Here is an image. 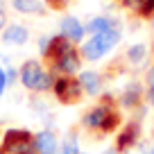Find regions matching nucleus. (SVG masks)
I'll return each mask as SVG.
<instances>
[{"instance_id": "obj_1", "label": "nucleus", "mask_w": 154, "mask_h": 154, "mask_svg": "<svg viewBox=\"0 0 154 154\" xmlns=\"http://www.w3.org/2000/svg\"><path fill=\"white\" fill-rule=\"evenodd\" d=\"M118 41H120V32H118L116 27L104 29V32H100V34H93V38H88L86 43H84L82 57L88 59V61H95V59L104 57Z\"/></svg>"}, {"instance_id": "obj_2", "label": "nucleus", "mask_w": 154, "mask_h": 154, "mask_svg": "<svg viewBox=\"0 0 154 154\" xmlns=\"http://www.w3.org/2000/svg\"><path fill=\"white\" fill-rule=\"evenodd\" d=\"M0 154H38L36 140L27 129H9L2 138Z\"/></svg>"}, {"instance_id": "obj_3", "label": "nucleus", "mask_w": 154, "mask_h": 154, "mask_svg": "<svg viewBox=\"0 0 154 154\" xmlns=\"http://www.w3.org/2000/svg\"><path fill=\"white\" fill-rule=\"evenodd\" d=\"M20 82H23V86L29 88V91H50L54 79H52V75H50L48 70H43V66L38 61L29 59V61H25L23 68H20Z\"/></svg>"}, {"instance_id": "obj_4", "label": "nucleus", "mask_w": 154, "mask_h": 154, "mask_svg": "<svg viewBox=\"0 0 154 154\" xmlns=\"http://www.w3.org/2000/svg\"><path fill=\"white\" fill-rule=\"evenodd\" d=\"M118 122H120V116L116 113V109L109 104V100H106V104L102 102L100 106H95L93 111H88V113L84 116V125L91 127V129H100V131L116 129Z\"/></svg>"}, {"instance_id": "obj_5", "label": "nucleus", "mask_w": 154, "mask_h": 154, "mask_svg": "<svg viewBox=\"0 0 154 154\" xmlns=\"http://www.w3.org/2000/svg\"><path fill=\"white\" fill-rule=\"evenodd\" d=\"M52 91H54V95H57V100L63 102V104H75V102H79L82 95H84V88H82V84H79V79H75V77H70V75L59 77L57 82L52 84Z\"/></svg>"}, {"instance_id": "obj_6", "label": "nucleus", "mask_w": 154, "mask_h": 154, "mask_svg": "<svg viewBox=\"0 0 154 154\" xmlns=\"http://www.w3.org/2000/svg\"><path fill=\"white\" fill-rule=\"evenodd\" d=\"M50 63H52V68L57 72H61V75H72V72L79 70V54H77L75 48H70L63 54H59V57L54 59V61H50Z\"/></svg>"}, {"instance_id": "obj_7", "label": "nucleus", "mask_w": 154, "mask_h": 154, "mask_svg": "<svg viewBox=\"0 0 154 154\" xmlns=\"http://www.w3.org/2000/svg\"><path fill=\"white\" fill-rule=\"evenodd\" d=\"M118 2L127 9H131L134 14H138L140 18L154 16V0H118Z\"/></svg>"}, {"instance_id": "obj_8", "label": "nucleus", "mask_w": 154, "mask_h": 154, "mask_svg": "<svg viewBox=\"0 0 154 154\" xmlns=\"http://www.w3.org/2000/svg\"><path fill=\"white\" fill-rule=\"evenodd\" d=\"M61 34L66 38H70V41H79V38L84 36V27L75 16H66V18L61 20Z\"/></svg>"}, {"instance_id": "obj_9", "label": "nucleus", "mask_w": 154, "mask_h": 154, "mask_svg": "<svg viewBox=\"0 0 154 154\" xmlns=\"http://www.w3.org/2000/svg\"><path fill=\"white\" fill-rule=\"evenodd\" d=\"M34 140H36L38 154H57V138L52 131H38Z\"/></svg>"}, {"instance_id": "obj_10", "label": "nucleus", "mask_w": 154, "mask_h": 154, "mask_svg": "<svg viewBox=\"0 0 154 154\" xmlns=\"http://www.w3.org/2000/svg\"><path fill=\"white\" fill-rule=\"evenodd\" d=\"M27 38H29V32L23 25H9L5 29V34H2V41L5 43H14V45H23Z\"/></svg>"}, {"instance_id": "obj_11", "label": "nucleus", "mask_w": 154, "mask_h": 154, "mask_svg": "<svg viewBox=\"0 0 154 154\" xmlns=\"http://www.w3.org/2000/svg\"><path fill=\"white\" fill-rule=\"evenodd\" d=\"M79 84H82V88L86 93L95 95V93L100 91V86H102V77L97 75V72H93V70H86V72L79 75Z\"/></svg>"}, {"instance_id": "obj_12", "label": "nucleus", "mask_w": 154, "mask_h": 154, "mask_svg": "<svg viewBox=\"0 0 154 154\" xmlns=\"http://www.w3.org/2000/svg\"><path fill=\"white\" fill-rule=\"evenodd\" d=\"M138 138V125L136 122H129V125L122 129V134L118 136V149H129L131 145Z\"/></svg>"}, {"instance_id": "obj_13", "label": "nucleus", "mask_w": 154, "mask_h": 154, "mask_svg": "<svg viewBox=\"0 0 154 154\" xmlns=\"http://www.w3.org/2000/svg\"><path fill=\"white\" fill-rule=\"evenodd\" d=\"M11 5L20 14H38V11H43L41 0H11Z\"/></svg>"}, {"instance_id": "obj_14", "label": "nucleus", "mask_w": 154, "mask_h": 154, "mask_svg": "<svg viewBox=\"0 0 154 154\" xmlns=\"http://www.w3.org/2000/svg\"><path fill=\"white\" fill-rule=\"evenodd\" d=\"M111 27H116L113 20H109V18H104V16H100V18H93L91 23L86 25V32L100 34V32H104V29H111Z\"/></svg>"}, {"instance_id": "obj_15", "label": "nucleus", "mask_w": 154, "mask_h": 154, "mask_svg": "<svg viewBox=\"0 0 154 154\" xmlns=\"http://www.w3.org/2000/svg\"><path fill=\"white\" fill-rule=\"evenodd\" d=\"M138 102H140V86L138 84H131L125 91V95H122V104L125 106H136Z\"/></svg>"}, {"instance_id": "obj_16", "label": "nucleus", "mask_w": 154, "mask_h": 154, "mask_svg": "<svg viewBox=\"0 0 154 154\" xmlns=\"http://www.w3.org/2000/svg\"><path fill=\"white\" fill-rule=\"evenodd\" d=\"M127 59L131 63H140L145 59V45H131L129 52H127Z\"/></svg>"}, {"instance_id": "obj_17", "label": "nucleus", "mask_w": 154, "mask_h": 154, "mask_svg": "<svg viewBox=\"0 0 154 154\" xmlns=\"http://www.w3.org/2000/svg\"><path fill=\"white\" fill-rule=\"evenodd\" d=\"M68 2H70V0H45V5H48L50 9H54V11L66 9V7H68Z\"/></svg>"}, {"instance_id": "obj_18", "label": "nucleus", "mask_w": 154, "mask_h": 154, "mask_svg": "<svg viewBox=\"0 0 154 154\" xmlns=\"http://www.w3.org/2000/svg\"><path fill=\"white\" fill-rule=\"evenodd\" d=\"M59 154H77V143H75V138L66 140V143H63V147H61V152H59Z\"/></svg>"}, {"instance_id": "obj_19", "label": "nucleus", "mask_w": 154, "mask_h": 154, "mask_svg": "<svg viewBox=\"0 0 154 154\" xmlns=\"http://www.w3.org/2000/svg\"><path fill=\"white\" fill-rule=\"evenodd\" d=\"M5 86H7V72L0 68V97H2V93H5Z\"/></svg>"}, {"instance_id": "obj_20", "label": "nucleus", "mask_w": 154, "mask_h": 154, "mask_svg": "<svg viewBox=\"0 0 154 154\" xmlns=\"http://www.w3.org/2000/svg\"><path fill=\"white\" fill-rule=\"evenodd\" d=\"M147 82H149V86H154V68L149 70V75H147Z\"/></svg>"}, {"instance_id": "obj_21", "label": "nucleus", "mask_w": 154, "mask_h": 154, "mask_svg": "<svg viewBox=\"0 0 154 154\" xmlns=\"http://www.w3.org/2000/svg\"><path fill=\"white\" fill-rule=\"evenodd\" d=\"M147 100L154 104V86H149V93H147Z\"/></svg>"}, {"instance_id": "obj_22", "label": "nucleus", "mask_w": 154, "mask_h": 154, "mask_svg": "<svg viewBox=\"0 0 154 154\" xmlns=\"http://www.w3.org/2000/svg\"><path fill=\"white\" fill-rule=\"evenodd\" d=\"M2 25H5V11H2V7H0V29H2Z\"/></svg>"}, {"instance_id": "obj_23", "label": "nucleus", "mask_w": 154, "mask_h": 154, "mask_svg": "<svg viewBox=\"0 0 154 154\" xmlns=\"http://www.w3.org/2000/svg\"><path fill=\"white\" fill-rule=\"evenodd\" d=\"M106 154H118V152H113V149H111V152H106Z\"/></svg>"}, {"instance_id": "obj_24", "label": "nucleus", "mask_w": 154, "mask_h": 154, "mask_svg": "<svg viewBox=\"0 0 154 154\" xmlns=\"http://www.w3.org/2000/svg\"><path fill=\"white\" fill-rule=\"evenodd\" d=\"M152 154H154V147H152Z\"/></svg>"}]
</instances>
